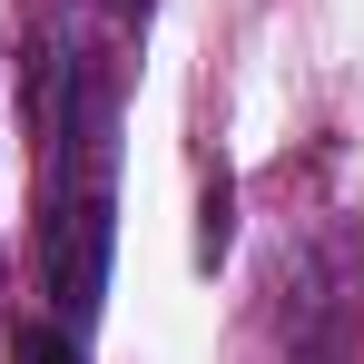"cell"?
I'll list each match as a JSON object with an SVG mask.
<instances>
[{
	"instance_id": "cell-1",
	"label": "cell",
	"mask_w": 364,
	"mask_h": 364,
	"mask_svg": "<svg viewBox=\"0 0 364 364\" xmlns=\"http://www.w3.org/2000/svg\"><path fill=\"white\" fill-rule=\"evenodd\" d=\"M20 364H79V335L69 325H30L20 335Z\"/></svg>"
}]
</instances>
